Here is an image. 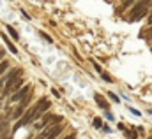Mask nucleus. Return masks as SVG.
<instances>
[{
    "instance_id": "1a4fd4ad",
    "label": "nucleus",
    "mask_w": 152,
    "mask_h": 139,
    "mask_svg": "<svg viewBox=\"0 0 152 139\" xmlns=\"http://www.w3.org/2000/svg\"><path fill=\"white\" fill-rule=\"evenodd\" d=\"M2 39H4V42H5V46L9 48V51H11L12 55H16V53H18V49H16V46L12 44V41H11V39H9V37H7L5 34H2Z\"/></svg>"
},
{
    "instance_id": "7ed1b4c3",
    "label": "nucleus",
    "mask_w": 152,
    "mask_h": 139,
    "mask_svg": "<svg viewBox=\"0 0 152 139\" xmlns=\"http://www.w3.org/2000/svg\"><path fill=\"white\" fill-rule=\"evenodd\" d=\"M30 101H32V93H30V95H28V97H27L25 101H21L20 104L14 107L12 118H16V120H18V118H23V116H25V113H27V106L30 104Z\"/></svg>"
},
{
    "instance_id": "b1692460",
    "label": "nucleus",
    "mask_w": 152,
    "mask_h": 139,
    "mask_svg": "<svg viewBox=\"0 0 152 139\" xmlns=\"http://www.w3.org/2000/svg\"><path fill=\"white\" fill-rule=\"evenodd\" d=\"M36 139H44V134L41 132V134H39V136H37V138H36Z\"/></svg>"
},
{
    "instance_id": "6e6552de",
    "label": "nucleus",
    "mask_w": 152,
    "mask_h": 139,
    "mask_svg": "<svg viewBox=\"0 0 152 139\" xmlns=\"http://www.w3.org/2000/svg\"><path fill=\"white\" fill-rule=\"evenodd\" d=\"M94 101H96V104L99 106L101 109H104V111H108V107H110V104H108V101L101 95V93H94Z\"/></svg>"
},
{
    "instance_id": "20e7f679",
    "label": "nucleus",
    "mask_w": 152,
    "mask_h": 139,
    "mask_svg": "<svg viewBox=\"0 0 152 139\" xmlns=\"http://www.w3.org/2000/svg\"><path fill=\"white\" fill-rule=\"evenodd\" d=\"M30 92H32V86H30V85H25V86H23L20 92H16L9 101H11V102H21V101H25V99L30 95Z\"/></svg>"
},
{
    "instance_id": "6ab92c4d",
    "label": "nucleus",
    "mask_w": 152,
    "mask_h": 139,
    "mask_svg": "<svg viewBox=\"0 0 152 139\" xmlns=\"http://www.w3.org/2000/svg\"><path fill=\"white\" fill-rule=\"evenodd\" d=\"M51 93H53V95H55V97H60V93H58V92H57V90H55V88H51Z\"/></svg>"
},
{
    "instance_id": "423d86ee",
    "label": "nucleus",
    "mask_w": 152,
    "mask_h": 139,
    "mask_svg": "<svg viewBox=\"0 0 152 139\" xmlns=\"http://www.w3.org/2000/svg\"><path fill=\"white\" fill-rule=\"evenodd\" d=\"M36 107H37V113L41 114V118H42V116L48 113V109L51 107V102H50L46 97H41L37 102H36Z\"/></svg>"
},
{
    "instance_id": "9b49d317",
    "label": "nucleus",
    "mask_w": 152,
    "mask_h": 139,
    "mask_svg": "<svg viewBox=\"0 0 152 139\" xmlns=\"http://www.w3.org/2000/svg\"><path fill=\"white\" fill-rule=\"evenodd\" d=\"M5 30L9 32V35H11V37H12L14 41H18V39H20V35H18V32H16V30H14V28H12L11 25H7V27H5Z\"/></svg>"
},
{
    "instance_id": "4468645a",
    "label": "nucleus",
    "mask_w": 152,
    "mask_h": 139,
    "mask_svg": "<svg viewBox=\"0 0 152 139\" xmlns=\"http://www.w3.org/2000/svg\"><path fill=\"white\" fill-rule=\"evenodd\" d=\"M94 127L96 129H103L104 125H103V120L101 118H94Z\"/></svg>"
},
{
    "instance_id": "dca6fc26",
    "label": "nucleus",
    "mask_w": 152,
    "mask_h": 139,
    "mask_svg": "<svg viewBox=\"0 0 152 139\" xmlns=\"http://www.w3.org/2000/svg\"><path fill=\"white\" fill-rule=\"evenodd\" d=\"M41 37H42V39H44L46 42H53V39H51V37H50L48 34H44V32H41Z\"/></svg>"
},
{
    "instance_id": "f3484780",
    "label": "nucleus",
    "mask_w": 152,
    "mask_h": 139,
    "mask_svg": "<svg viewBox=\"0 0 152 139\" xmlns=\"http://www.w3.org/2000/svg\"><path fill=\"white\" fill-rule=\"evenodd\" d=\"M92 65H94V69L97 70V72H99V74H101V72H103V69H101V65H99V64H97V62H92Z\"/></svg>"
},
{
    "instance_id": "39448f33",
    "label": "nucleus",
    "mask_w": 152,
    "mask_h": 139,
    "mask_svg": "<svg viewBox=\"0 0 152 139\" xmlns=\"http://www.w3.org/2000/svg\"><path fill=\"white\" fill-rule=\"evenodd\" d=\"M62 129L64 125H55V127H48L42 134H44V139H57L60 134H62Z\"/></svg>"
},
{
    "instance_id": "f03ea898",
    "label": "nucleus",
    "mask_w": 152,
    "mask_h": 139,
    "mask_svg": "<svg viewBox=\"0 0 152 139\" xmlns=\"http://www.w3.org/2000/svg\"><path fill=\"white\" fill-rule=\"evenodd\" d=\"M39 118H41V114L37 113V107H36V106H32V107H30V109L25 113V116H23V118H20V122H18V123L12 127V132H16L20 127H25V125L32 123L34 120H39Z\"/></svg>"
},
{
    "instance_id": "bb28decb",
    "label": "nucleus",
    "mask_w": 152,
    "mask_h": 139,
    "mask_svg": "<svg viewBox=\"0 0 152 139\" xmlns=\"http://www.w3.org/2000/svg\"><path fill=\"white\" fill-rule=\"evenodd\" d=\"M151 134H152V132H151ZM151 138H152V136H151Z\"/></svg>"
},
{
    "instance_id": "a211bd4d",
    "label": "nucleus",
    "mask_w": 152,
    "mask_h": 139,
    "mask_svg": "<svg viewBox=\"0 0 152 139\" xmlns=\"http://www.w3.org/2000/svg\"><path fill=\"white\" fill-rule=\"evenodd\" d=\"M129 111H131L134 116H140V111H138V109H133V107H129Z\"/></svg>"
},
{
    "instance_id": "0eeeda50",
    "label": "nucleus",
    "mask_w": 152,
    "mask_h": 139,
    "mask_svg": "<svg viewBox=\"0 0 152 139\" xmlns=\"http://www.w3.org/2000/svg\"><path fill=\"white\" fill-rule=\"evenodd\" d=\"M11 122L9 120H5L2 125H0V139H7L9 136H11Z\"/></svg>"
},
{
    "instance_id": "ddd939ff",
    "label": "nucleus",
    "mask_w": 152,
    "mask_h": 139,
    "mask_svg": "<svg viewBox=\"0 0 152 139\" xmlns=\"http://www.w3.org/2000/svg\"><path fill=\"white\" fill-rule=\"evenodd\" d=\"M124 136H126L127 139H138V136H136V130H134V129H133V130H126V132H124Z\"/></svg>"
},
{
    "instance_id": "aec40b11",
    "label": "nucleus",
    "mask_w": 152,
    "mask_h": 139,
    "mask_svg": "<svg viewBox=\"0 0 152 139\" xmlns=\"http://www.w3.org/2000/svg\"><path fill=\"white\" fill-rule=\"evenodd\" d=\"M106 118H108V120H113V114H112L110 111H106Z\"/></svg>"
},
{
    "instance_id": "a878e982",
    "label": "nucleus",
    "mask_w": 152,
    "mask_h": 139,
    "mask_svg": "<svg viewBox=\"0 0 152 139\" xmlns=\"http://www.w3.org/2000/svg\"><path fill=\"white\" fill-rule=\"evenodd\" d=\"M2 102H4V97H0V107H2Z\"/></svg>"
},
{
    "instance_id": "9d476101",
    "label": "nucleus",
    "mask_w": 152,
    "mask_h": 139,
    "mask_svg": "<svg viewBox=\"0 0 152 139\" xmlns=\"http://www.w3.org/2000/svg\"><path fill=\"white\" fill-rule=\"evenodd\" d=\"M9 65H11L9 60H2V62H0V79L5 76V70H9Z\"/></svg>"
},
{
    "instance_id": "2eb2a0df",
    "label": "nucleus",
    "mask_w": 152,
    "mask_h": 139,
    "mask_svg": "<svg viewBox=\"0 0 152 139\" xmlns=\"http://www.w3.org/2000/svg\"><path fill=\"white\" fill-rule=\"evenodd\" d=\"M106 93H108V97H110V101H113V102H117V104L120 102V99H118V97L115 95L113 92H106Z\"/></svg>"
},
{
    "instance_id": "4be33fe9",
    "label": "nucleus",
    "mask_w": 152,
    "mask_h": 139,
    "mask_svg": "<svg viewBox=\"0 0 152 139\" xmlns=\"http://www.w3.org/2000/svg\"><path fill=\"white\" fill-rule=\"evenodd\" d=\"M117 127H118V130H124V132H126V127H124V125H122V123H118V125H117Z\"/></svg>"
},
{
    "instance_id": "412c9836",
    "label": "nucleus",
    "mask_w": 152,
    "mask_h": 139,
    "mask_svg": "<svg viewBox=\"0 0 152 139\" xmlns=\"http://www.w3.org/2000/svg\"><path fill=\"white\" fill-rule=\"evenodd\" d=\"M5 120H7V118H5V114H0V125H2V123H4Z\"/></svg>"
},
{
    "instance_id": "f257e3e1",
    "label": "nucleus",
    "mask_w": 152,
    "mask_h": 139,
    "mask_svg": "<svg viewBox=\"0 0 152 139\" xmlns=\"http://www.w3.org/2000/svg\"><path fill=\"white\" fill-rule=\"evenodd\" d=\"M149 7H151V2H136V4L133 5V9H131L129 23H133V21H138V20H142L143 16H147V12L151 11Z\"/></svg>"
},
{
    "instance_id": "f8f14e48",
    "label": "nucleus",
    "mask_w": 152,
    "mask_h": 139,
    "mask_svg": "<svg viewBox=\"0 0 152 139\" xmlns=\"http://www.w3.org/2000/svg\"><path fill=\"white\" fill-rule=\"evenodd\" d=\"M99 76H101V79H103V81H106V83H113V81H115L113 77H112V76H110V74L106 72V70H103V72H101Z\"/></svg>"
},
{
    "instance_id": "393cba45",
    "label": "nucleus",
    "mask_w": 152,
    "mask_h": 139,
    "mask_svg": "<svg viewBox=\"0 0 152 139\" xmlns=\"http://www.w3.org/2000/svg\"><path fill=\"white\" fill-rule=\"evenodd\" d=\"M151 37H152V30L149 32V34H147V39H151Z\"/></svg>"
},
{
    "instance_id": "5701e85b",
    "label": "nucleus",
    "mask_w": 152,
    "mask_h": 139,
    "mask_svg": "<svg viewBox=\"0 0 152 139\" xmlns=\"http://www.w3.org/2000/svg\"><path fill=\"white\" fill-rule=\"evenodd\" d=\"M66 139H76V134H69V136H66Z\"/></svg>"
}]
</instances>
